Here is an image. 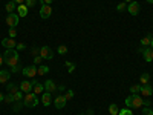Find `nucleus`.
<instances>
[{"label": "nucleus", "mask_w": 153, "mask_h": 115, "mask_svg": "<svg viewBox=\"0 0 153 115\" xmlns=\"http://www.w3.org/2000/svg\"><path fill=\"white\" fill-rule=\"evenodd\" d=\"M139 92H141L144 97H150L153 94V87L150 84H141V91H139Z\"/></svg>", "instance_id": "4468645a"}, {"label": "nucleus", "mask_w": 153, "mask_h": 115, "mask_svg": "<svg viewBox=\"0 0 153 115\" xmlns=\"http://www.w3.org/2000/svg\"><path fill=\"white\" fill-rule=\"evenodd\" d=\"M118 115H133V112H132L130 108H124V109H121L118 112Z\"/></svg>", "instance_id": "bb28decb"}, {"label": "nucleus", "mask_w": 153, "mask_h": 115, "mask_svg": "<svg viewBox=\"0 0 153 115\" xmlns=\"http://www.w3.org/2000/svg\"><path fill=\"white\" fill-rule=\"evenodd\" d=\"M147 3H153V0H147Z\"/></svg>", "instance_id": "de8ad7c7"}, {"label": "nucleus", "mask_w": 153, "mask_h": 115, "mask_svg": "<svg viewBox=\"0 0 153 115\" xmlns=\"http://www.w3.org/2000/svg\"><path fill=\"white\" fill-rule=\"evenodd\" d=\"M65 97H66V100H72V98H74V91H71V89H69Z\"/></svg>", "instance_id": "e433bc0d"}, {"label": "nucleus", "mask_w": 153, "mask_h": 115, "mask_svg": "<svg viewBox=\"0 0 153 115\" xmlns=\"http://www.w3.org/2000/svg\"><path fill=\"white\" fill-rule=\"evenodd\" d=\"M118 112H120V109H118L117 105L112 103V105L109 106V114H110V115H118Z\"/></svg>", "instance_id": "b1692460"}, {"label": "nucleus", "mask_w": 153, "mask_h": 115, "mask_svg": "<svg viewBox=\"0 0 153 115\" xmlns=\"http://www.w3.org/2000/svg\"><path fill=\"white\" fill-rule=\"evenodd\" d=\"M17 14H19V17H26L28 16V6L26 5H19L17 6Z\"/></svg>", "instance_id": "dca6fc26"}, {"label": "nucleus", "mask_w": 153, "mask_h": 115, "mask_svg": "<svg viewBox=\"0 0 153 115\" xmlns=\"http://www.w3.org/2000/svg\"><path fill=\"white\" fill-rule=\"evenodd\" d=\"M126 9H127V6H126V2H121V3L117 6V11H118V12H124Z\"/></svg>", "instance_id": "7c9ffc66"}, {"label": "nucleus", "mask_w": 153, "mask_h": 115, "mask_svg": "<svg viewBox=\"0 0 153 115\" xmlns=\"http://www.w3.org/2000/svg\"><path fill=\"white\" fill-rule=\"evenodd\" d=\"M150 48H152V49H153V38H152V45H150Z\"/></svg>", "instance_id": "49530a36"}, {"label": "nucleus", "mask_w": 153, "mask_h": 115, "mask_svg": "<svg viewBox=\"0 0 153 115\" xmlns=\"http://www.w3.org/2000/svg\"><path fill=\"white\" fill-rule=\"evenodd\" d=\"M126 106L127 108H133V109H138V108H141L144 106V98H141L139 95H129L126 98Z\"/></svg>", "instance_id": "f03ea898"}, {"label": "nucleus", "mask_w": 153, "mask_h": 115, "mask_svg": "<svg viewBox=\"0 0 153 115\" xmlns=\"http://www.w3.org/2000/svg\"><path fill=\"white\" fill-rule=\"evenodd\" d=\"M51 101H52V94H51V92H45V94L42 95V103H43L45 106H49Z\"/></svg>", "instance_id": "f3484780"}, {"label": "nucleus", "mask_w": 153, "mask_h": 115, "mask_svg": "<svg viewBox=\"0 0 153 115\" xmlns=\"http://www.w3.org/2000/svg\"><path fill=\"white\" fill-rule=\"evenodd\" d=\"M43 2H45L46 5H51V3H52V2H54V0H43Z\"/></svg>", "instance_id": "79ce46f5"}, {"label": "nucleus", "mask_w": 153, "mask_h": 115, "mask_svg": "<svg viewBox=\"0 0 153 115\" xmlns=\"http://www.w3.org/2000/svg\"><path fill=\"white\" fill-rule=\"evenodd\" d=\"M48 72H49V68H48V66H43V65H42V66L37 68V74H38V75H46Z\"/></svg>", "instance_id": "4be33fe9"}, {"label": "nucleus", "mask_w": 153, "mask_h": 115, "mask_svg": "<svg viewBox=\"0 0 153 115\" xmlns=\"http://www.w3.org/2000/svg\"><path fill=\"white\" fill-rule=\"evenodd\" d=\"M23 106H25V103H23V101H16V103H14V106H12V111H14V112H20Z\"/></svg>", "instance_id": "5701e85b"}, {"label": "nucleus", "mask_w": 153, "mask_h": 115, "mask_svg": "<svg viewBox=\"0 0 153 115\" xmlns=\"http://www.w3.org/2000/svg\"><path fill=\"white\" fill-rule=\"evenodd\" d=\"M138 52H141L143 55H144V60L147 61V63H150V61H153V49L149 46V48H138Z\"/></svg>", "instance_id": "39448f33"}, {"label": "nucleus", "mask_w": 153, "mask_h": 115, "mask_svg": "<svg viewBox=\"0 0 153 115\" xmlns=\"http://www.w3.org/2000/svg\"><path fill=\"white\" fill-rule=\"evenodd\" d=\"M3 63H5V61H3V57H2V55H0V66H2V65H3Z\"/></svg>", "instance_id": "c03bdc74"}, {"label": "nucleus", "mask_w": 153, "mask_h": 115, "mask_svg": "<svg viewBox=\"0 0 153 115\" xmlns=\"http://www.w3.org/2000/svg\"><path fill=\"white\" fill-rule=\"evenodd\" d=\"M20 71H22V66H20V65L12 66V68H11V72H12V74H17V72H20Z\"/></svg>", "instance_id": "f704fd0d"}, {"label": "nucleus", "mask_w": 153, "mask_h": 115, "mask_svg": "<svg viewBox=\"0 0 153 115\" xmlns=\"http://www.w3.org/2000/svg\"><path fill=\"white\" fill-rule=\"evenodd\" d=\"M81 115H84V114H81Z\"/></svg>", "instance_id": "09e8293b"}, {"label": "nucleus", "mask_w": 153, "mask_h": 115, "mask_svg": "<svg viewBox=\"0 0 153 115\" xmlns=\"http://www.w3.org/2000/svg\"><path fill=\"white\" fill-rule=\"evenodd\" d=\"M35 3H37V0H26V2H25V5H26L28 8H34Z\"/></svg>", "instance_id": "473e14b6"}, {"label": "nucleus", "mask_w": 153, "mask_h": 115, "mask_svg": "<svg viewBox=\"0 0 153 115\" xmlns=\"http://www.w3.org/2000/svg\"><path fill=\"white\" fill-rule=\"evenodd\" d=\"M124 2H126V3H130V2H133V0H124Z\"/></svg>", "instance_id": "a18cd8bd"}, {"label": "nucleus", "mask_w": 153, "mask_h": 115, "mask_svg": "<svg viewBox=\"0 0 153 115\" xmlns=\"http://www.w3.org/2000/svg\"><path fill=\"white\" fill-rule=\"evenodd\" d=\"M8 35H9L11 38H16V35H17V29H16V28H9V32H8Z\"/></svg>", "instance_id": "2f4dec72"}, {"label": "nucleus", "mask_w": 153, "mask_h": 115, "mask_svg": "<svg viewBox=\"0 0 153 115\" xmlns=\"http://www.w3.org/2000/svg\"><path fill=\"white\" fill-rule=\"evenodd\" d=\"M25 48H26V45H25V43H17V46H16L17 51H23Z\"/></svg>", "instance_id": "4c0bfd02"}, {"label": "nucleus", "mask_w": 153, "mask_h": 115, "mask_svg": "<svg viewBox=\"0 0 153 115\" xmlns=\"http://www.w3.org/2000/svg\"><path fill=\"white\" fill-rule=\"evenodd\" d=\"M40 57L43 60H52L54 58V52L49 46H42L40 48Z\"/></svg>", "instance_id": "423d86ee"}, {"label": "nucleus", "mask_w": 153, "mask_h": 115, "mask_svg": "<svg viewBox=\"0 0 153 115\" xmlns=\"http://www.w3.org/2000/svg\"><path fill=\"white\" fill-rule=\"evenodd\" d=\"M22 74H23L25 77H28V78H32V77H35V75H37V68H35V65H31V66L23 68V69H22Z\"/></svg>", "instance_id": "6e6552de"}, {"label": "nucleus", "mask_w": 153, "mask_h": 115, "mask_svg": "<svg viewBox=\"0 0 153 115\" xmlns=\"http://www.w3.org/2000/svg\"><path fill=\"white\" fill-rule=\"evenodd\" d=\"M5 101H6V103H12V101H14V95H12V94L5 95Z\"/></svg>", "instance_id": "c9c22d12"}, {"label": "nucleus", "mask_w": 153, "mask_h": 115, "mask_svg": "<svg viewBox=\"0 0 153 115\" xmlns=\"http://www.w3.org/2000/svg\"><path fill=\"white\" fill-rule=\"evenodd\" d=\"M3 61L8 66H17L19 65V52L16 49H6V52L3 54Z\"/></svg>", "instance_id": "f257e3e1"}, {"label": "nucleus", "mask_w": 153, "mask_h": 115, "mask_svg": "<svg viewBox=\"0 0 153 115\" xmlns=\"http://www.w3.org/2000/svg\"><path fill=\"white\" fill-rule=\"evenodd\" d=\"M152 38H153V37H150V34H149V35H146V37H143V38H141V46L149 48V46L152 45Z\"/></svg>", "instance_id": "aec40b11"}, {"label": "nucleus", "mask_w": 153, "mask_h": 115, "mask_svg": "<svg viewBox=\"0 0 153 115\" xmlns=\"http://www.w3.org/2000/svg\"><path fill=\"white\" fill-rule=\"evenodd\" d=\"M66 103H68V100H66L65 95H58V97L54 100V106H55L57 109H63V108L66 106Z\"/></svg>", "instance_id": "9b49d317"}, {"label": "nucleus", "mask_w": 153, "mask_h": 115, "mask_svg": "<svg viewBox=\"0 0 153 115\" xmlns=\"http://www.w3.org/2000/svg\"><path fill=\"white\" fill-rule=\"evenodd\" d=\"M57 84H55V81L54 80H48V81H45V91L46 92H51V94H52V92H55L57 91Z\"/></svg>", "instance_id": "ddd939ff"}, {"label": "nucleus", "mask_w": 153, "mask_h": 115, "mask_svg": "<svg viewBox=\"0 0 153 115\" xmlns=\"http://www.w3.org/2000/svg\"><path fill=\"white\" fill-rule=\"evenodd\" d=\"M143 115H153V109L152 108H144L143 109Z\"/></svg>", "instance_id": "72a5a7b5"}, {"label": "nucleus", "mask_w": 153, "mask_h": 115, "mask_svg": "<svg viewBox=\"0 0 153 115\" xmlns=\"http://www.w3.org/2000/svg\"><path fill=\"white\" fill-rule=\"evenodd\" d=\"M139 9H141V6H139V3L138 2H130L129 3V6H127V11H129V14L130 16H138L139 14Z\"/></svg>", "instance_id": "1a4fd4ad"}, {"label": "nucleus", "mask_w": 153, "mask_h": 115, "mask_svg": "<svg viewBox=\"0 0 153 115\" xmlns=\"http://www.w3.org/2000/svg\"><path fill=\"white\" fill-rule=\"evenodd\" d=\"M58 54H61V55L68 54V46H65V45H60V46H58Z\"/></svg>", "instance_id": "c756f323"}, {"label": "nucleus", "mask_w": 153, "mask_h": 115, "mask_svg": "<svg viewBox=\"0 0 153 115\" xmlns=\"http://www.w3.org/2000/svg\"><path fill=\"white\" fill-rule=\"evenodd\" d=\"M11 77V72L9 71H0V83H6Z\"/></svg>", "instance_id": "6ab92c4d"}, {"label": "nucleus", "mask_w": 153, "mask_h": 115, "mask_svg": "<svg viewBox=\"0 0 153 115\" xmlns=\"http://www.w3.org/2000/svg\"><path fill=\"white\" fill-rule=\"evenodd\" d=\"M150 105H152V103H150V100H149V98H147V100H144V106L150 108Z\"/></svg>", "instance_id": "ea45409f"}, {"label": "nucleus", "mask_w": 153, "mask_h": 115, "mask_svg": "<svg viewBox=\"0 0 153 115\" xmlns=\"http://www.w3.org/2000/svg\"><path fill=\"white\" fill-rule=\"evenodd\" d=\"M6 89H8L9 94L14 95V94H17V92L20 91V86H17V84H14V83H9V84L6 86Z\"/></svg>", "instance_id": "a211bd4d"}, {"label": "nucleus", "mask_w": 153, "mask_h": 115, "mask_svg": "<svg viewBox=\"0 0 153 115\" xmlns=\"http://www.w3.org/2000/svg\"><path fill=\"white\" fill-rule=\"evenodd\" d=\"M23 97H25V92L19 91L17 94H14V101H22V100H23Z\"/></svg>", "instance_id": "c85d7f7f"}, {"label": "nucleus", "mask_w": 153, "mask_h": 115, "mask_svg": "<svg viewBox=\"0 0 153 115\" xmlns=\"http://www.w3.org/2000/svg\"><path fill=\"white\" fill-rule=\"evenodd\" d=\"M0 101H5V95L2 92H0Z\"/></svg>", "instance_id": "37998d69"}, {"label": "nucleus", "mask_w": 153, "mask_h": 115, "mask_svg": "<svg viewBox=\"0 0 153 115\" xmlns=\"http://www.w3.org/2000/svg\"><path fill=\"white\" fill-rule=\"evenodd\" d=\"M19 14H16V12H12V14H8L6 17V25L9 28H17V25H19Z\"/></svg>", "instance_id": "0eeeda50"}, {"label": "nucleus", "mask_w": 153, "mask_h": 115, "mask_svg": "<svg viewBox=\"0 0 153 115\" xmlns=\"http://www.w3.org/2000/svg\"><path fill=\"white\" fill-rule=\"evenodd\" d=\"M149 81H150V74L149 72H144L141 75V84H149Z\"/></svg>", "instance_id": "393cba45"}, {"label": "nucleus", "mask_w": 153, "mask_h": 115, "mask_svg": "<svg viewBox=\"0 0 153 115\" xmlns=\"http://www.w3.org/2000/svg\"><path fill=\"white\" fill-rule=\"evenodd\" d=\"M23 103H25V106H28V108H35V106L38 105V97H37V94H34V92L25 94Z\"/></svg>", "instance_id": "7ed1b4c3"}, {"label": "nucleus", "mask_w": 153, "mask_h": 115, "mask_svg": "<svg viewBox=\"0 0 153 115\" xmlns=\"http://www.w3.org/2000/svg\"><path fill=\"white\" fill-rule=\"evenodd\" d=\"M34 81V87H32V91H34V94H37V95H40L43 91H45V84H42V83H38V81H35V80H32Z\"/></svg>", "instance_id": "2eb2a0df"}, {"label": "nucleus", "mask_w": 153, "mask_h": 115, "mask_svg": "<svg viewBox=\"0 0 153 115\" xmlns=\"http://www.w3.org/2000/svg\"><path fill=\"white\" fill-rule=\"evenodd\" d=\"M65 65H66V68H68V72H69V74H72V72L75 71V65H74V63H71V61H65Z\"/></svg>", "instance_id": "cd10ccee"}, {"label": "nucleus", "mask_w": 153, "mask_h": 115, "mask_svg": "<svg viewBox=\"0 0 153 115\" xmlns=\"http://www.w3.org/2000/svg\"><path fill=\"white\" fill-rule=\"evenodd\" d=\"M19 86H20V91H22V92L28 94V92H31V91H32V87H34V81L25 80V81H22Z\"/></svg>", "instance_id": "9d476101"}, {"label": "nucleus", "mask_w": 153, "mask_h": 115, "mask_svg": "<svg viewBox=\"0 0 153 115\" xmlns=\"http://www.w3.org/2000/svg\"><path fill=\"white\" fill-rule=\"evenodd\" d=\"M17 3L14 2V0H12V2H8L6 3V11H8V14H12V12H14L16 9H17V6H16Z\"/></svg>", "instance_id": "412c9836"}, {"label": "nucleus", "mask_w": 153, "mask_h": 115, "mask_svg": "<svg viewBox=\"0 0 153 115\" xmlns=\"http://www.w3.org/2000/svg\"><path fill=\"white\" fill-rule=\"evenodd\" d=\"M51 14H52V8H51L49 5H46L43 0H42V2H40V17L43 20H46V19L51 17Z\"/></svg>", "instance_id": "20e7f679"}, {"label": "nucleus", "mask_w": 153, "mask_h": 115, "mask_svg": "<svg viewBox=\"0 0 153 115\" xmlns=\"http://www.w3.org/2000/svg\"><path fill=\"white\" fill-rule=\"evenodd\" d=\"M42 60H43V58H42V57H40V55H37V57H35V58H34V65H38V63H40V61H42Z\"/></svg>", "instance_id": "58836bf2"}, {"label": "nucleus", "mask_w": 153, "mask_h": 115, "mask_svg": "<svg viewBox=\"0 0 153 115\" xmlns=\"http://www.w3.org/2000/svg\"><path fill=\"white\" fill-rule=\"evenodd\" d=\"M139 91H141V86H139V84H132V86H130V92H132L133 95H136Z\"/></svg>", "instance_id": "a878e982"}, {"label": "nucleus", "mask_w": 153, "mask_h": 115, "mask_svg": "<svg viewBox=\"0 0 153 115\" xmlns=\"http://www.w3.org/2000/svg\"><path fill=\"white\" fill-rule=\"evenodd\" d=\"M2 45H3L6 49H16V46H17L16 40H14V38H11V37L3 38V40H2Z\"/></svg>", "instance_id": "f8f14e48"}, {"label": "nucleus", "mask_w": 153, "mask_h": 115, "mask_svg": "<svg viewBox=\"0 0 153 115\" xmlns=\"http://www.w3.org/2000/svg\"><path fill=\"white\" fill-rule=\"evenodd\" d=\"M14 2H16L17 5H23L25 2H26V0H14Z\"/></svg>", "instance_id": "a19ab883"}]
</instances>
